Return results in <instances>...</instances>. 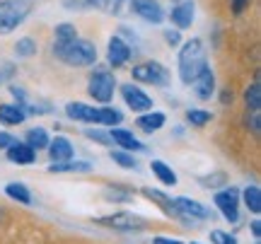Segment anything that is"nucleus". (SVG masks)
<instances>
[{
  "instance_id": "1",
  "label": "nucleus",
  "mask_w": 261,
  "mask_h": 244,
  "mask_svg": "<svg viewBox=\"0 0 261 244\" xmlns=\"http://www.w3.org/2000/svg\"><path fill=\"white\" fill-rule=\"evenodd\" d=\"M54 53L56 58H61L65 66H73V68H85V66H92L97 61V48H94L92 41L87 39H73V41H56L54 46Z\"/></svg>"
},
{
  "instance_id": "2",
  "label": "nucleus",
  "mask_w": 261,
  "mask_h": 244,
  "mask_svg": "<svg viewBox=\"0 0 261 244\" xmlns=\"http://www.w3.org/2000/svg\"><path fill=\"white\" fill-rule=\"evenodd\" d=\"M205 68V46L201 39L187 41L179 51V77L184 85H191Z\"/></svg>"
},
{
  "instance_id": "3",
  "label": "nucleus",
  "mask_w": 261,
  "mask_h": 244,
  "mask_svg": "<svg viewBox=\"0 0 261 244\" xmlns=\"http://www.w3.org/2000/svg\"><path fill=\"white\" fill-rule=\"evenodd\" d=\"M29 10H32L29 0H3L0 3V37L12 34L24 22Z\"/></svg>"
},
{
  "instance_id": "4",
  "label": "nucleus",
  "mask_w": 261,
  "mask_h": 244,
  "mask_svg": "<svg viewBox=\"0 0 261 244\" xmlns=\"http://www.w3.org/2000/svg\"><path fill=\"white\" fill-rule=\"evenodd\" d=\"M114 90H116V77L109 73V70H94L92 75H90V85H87V92L90 97H94L97 102L102 104H109L114 97Z\"/></svg>"
},
{
  "instance_id": "5",
  "label": "nucleus",
  "mask_w": 261,
  "mask_h": 244,
  "mask_svg": "<svg viewBox=\"0 0 261 244\" xmlns=\"http://www.w3.org/2000/svg\"><path fill=\"white\" fill-rule=\"evenodd\" d=\"M97 223L104 227H112V230H119V232H140L148 227V220L140 215H133V213H114V215H104L97 218Z\"/></svg>"
},
{
  "instance_id": "6",
  "label": "nucleus",
  "mask_w": 261,
  "mask_h": 244,
  "mask_svg": "<svg viewBox=\"0 0 261 244\" xmlns=\"http://www.w3.org/2000/svg\"><path fill=\"white\" fill-rule=\"evenodd\" d=\"M172 213H174V218L184 220V223H189V220H205V218L211 215L208 208L201 206L194 198H187V196L172 198Z\"/></svg>"
},
{
  "instance_id": "7",
  "label": "nucleus",
  "mask_w": 261,
  "mask_h": 244,
  "mask_svg": "<svg viewBox=\"0 0 261 244\" xmlns=\"http://www.w3.org/2000/svg\"><path fill=\"white\" fill-rule=\"evenodd\" d=\"M133 80L165 87V85L169 83V73L162 63H158V61H148V63H140V66L133 68Z\"/></svg>"
},
{
  "instance_id": "8",
  "label": "nucleus",
  "mask_w": 261,
  "mask_h": 244,
  "mask_svg": "<svg viewBox=\"0 0 261 244\" xmlns=\"http://www.w3.org/2000/svg\"><path fill=\"white\" fill-rule=\"evenodd\" d=\"M215 208L225 215L227 223H237L240 220V194L237 188H225V191H218L213 196Z\"/></svg>"
},
{
  "instance_id": "9",
  "label": "nucleus",
  "mask_w": 261,
  "mask_h": 244,
  "mask_svg": "<svg viewBox=\"0 0 261 244\" xmlns=\"http://www.w3.org/2000/svg\"><path fill=\"white\" fill-rule=\"evenodd\" d=\"M121 97L123 102L128 104V109H133V112H150L152 109V99L140 87H136V85H123Z\"/></svg>"
},
{
  "instance_id": "10",
  "label": "nucleus",
  "mask_w": 261,
  "mask_h": 244,
  "mask_svg": "<svg viewBox=\"0 0 261 244\" xmlns=\"http://www.w3.org/2000/svg\"><path fill=\"white\" fill-rule=\"evenodd\" d=\"M133 56V48L123 41L121 37H112L109 39V51H107V58H109V66L112 68H121L126 66Z\"/></svg>"
},
{
  "instance_id": "11",
  "label": "nucleus",
  "mask_w": 261,
  "mask_h": 244,
  "mask_svg": "<svg viewBox=\"0 0 261 244\" xmlns=\"http://www.w3.org/2000/svg\"><path fill=\"white\" fill-rule=\"evenodd\" d=\"M90 8H99L107 15L114 17H126L130 10H133V0H85Z\"/></svg>"
},
{
  "instance_id": "12",
  "label": "nucleus",
  "mask_w": 261,
  "mask_h": 244,
  "mask_svg": "<svg viewBox=\"0 0 261 244\" xmlns=\"http://www.w3.org/2000/svg\"><path fill=\"white\" fill-rule=\"evenodd\" d=\"M133 12L152 24H160L165 19V12H162L158 0H133Z\"/></svg>"
},
{
  "instance_id": "13",
  "label": "nucleus",
  "mask_w": 261,
  "mask_h": 244,
  "mask_svg": "<svg viewBox=\"0 0 261 244\" xmlns=\"http://www.w3.org/2000/svg\"><path fill=\"white\" fill-rule=\"evenodd\" d=\"M65 114L75 119V121H85V123H99V109H94L90 104L83 102H68L65 104Z\"/></svg>"
},
{
  "instance_id": "14",
  "label": "nucleus",
  "mask_w": 261,
  "mask_h": 244,
  "mask_svg": "<svg viewBox=\"0 0 261 244\" xmlns=\"http://www.w3.org/2000/svg\"><path fill=\"white\" fill-rule=\"evenodd\" d=\"M191 87H194V92L198 99H211V94L215 92V75L213 70L205 66L201 73H198V77H196L194 83H191Z\"/></svg>"
},
{
  "instance_id": "15",
  "label": "nucleus",
  "mask_w": 261,
  "mask_h": 244,
  "mask_svg": "<svg viewBox=\"0 0 261 244\" xmlns=\"http://www.w3.org/2000/svg\"><path fill=\"white\" fill-rule=\"evenodd\" d=\"M109 138H112V143H116V145L123 148L126 152H130V150L143 152L145 150V145H143L130 131H126V128H112V131H109Z\"/></svg>"
},
{
  "instance_id": "16",
  "label": "nucleus",
  "mask_w": 261,
  "mask_h": 244,
  "mask_svg": "<svg viewBox=\"0 0 261 244\" xmlns=\"http://www.w3.org/2000/svg\"><path fill=\"white\" fill-rule=\"evenodd\" d=\"M48 155L54 162H65L73 160V145L65 135H56L54 141H48Z\"/></svg>"
},
{
  "instance_id": "17",
  "label": "nucleus",
  "mask_w": 261,
  "mask_h": 244,
  "mask_svg": "<svg viewBox=\"0 0 261 244\" xmlns=\"http://www.w3.org/2000/svg\"><path fill=\"white\" fill-rule=\"evenodd\" d=\"M194 15H196V5L191 0H184V3H179L177 8L172 10V22L179 29H189L191 22H194Z\"/></svg>"
},
{
  "instance_id": "18",
  "label": "nucleus",
  "mask_w": 261,
  "mask_h": 244,
  "mask_svg": "<svg viewBox=\"0 0 261 244\" xmlns=\"http://www.w3.org/2000/svg\"><path fill=\"white\" fill-rule=\"evenodd\" d=\"M5 152H8V160L10 162L22 165V167H24V165H32V162H34V157H37V155H34V150L29 148L27 143H17V141L12 143Z\"/></svg>"
},
{
  "instance_id": "19",
  "label": "nucleus",
  "mask_w": 261,
  "mask_h": 244,
  "mask_svg": "<svg viewBox=\"0 0 261 244\" xmlns=\"http://www.w3.org/2000/svg\"><path fill=\"white\" fill-rule=\"evenodd\" d=\"M165 121H167V116H165L162 112H145V114H140L138 119H136L138 128L140 131H145V133L160 131V128L165 126Z\"/></svg>"
},
{
  "instance_id": "20",
  "label": "nucleus",
  "mask_w": 261,
  "mask_h": 244,
  "mask_svg": "<svg viewBox=\"0 0 261 244\" xmlns=\"http://www.w3.org/2000/svg\"><path fill=\"white\" fill-rule=\"evenodd\" d=\"M27 119V114L22 106L17 104H0V123L5 126H19V123Z\"/></svg>"
},
{
  "instance_id": "21",
  "label": "nucleus",
  "mask_w": 261,
  "mask_h": 244,
  "mask_svg": "<svg viewBox=\"0 0 261 244\" xmlns=\"http://www.w3.org/2000/svg\"><path fill=\"white\" fill-rule=\"evenodd\" d=\"M150 169H152V174L165 184V186H174L177 184V174L172 172V167H169L167 162H162V160H152L150 162Z\"/></svg>"
},
{
  "instance_id": "22",
  "label": "nucleus",
  "mask_w": 261,
  "mask_h": 244,
  "mask_svg": "<svg viewBox=\"0 0 261 244\" xmlns=\"http://www.w3.org/2000/svg\"><path fill=\"white\" fill-rule=\"evenodd\" d=\"M92 165L85 160H65V162H54V165H48V172L51 174H61V172H90Z\"/></svg>"
},
{
  "instance_id": "23",
  "label": "nucleus",
  "mask_w": 261,
  "mask_h": 244,
  "mask_svg": "<svg viewBox=\"0 0 261 244\" xmlns=\"http://www.w3.org/2000/svg\"><path fill=\"white\" fill-rule=\"evenodd\" d=\"M242 201H244V206H247L249 213H254V215H259L261 213V188L256 186V184H252V186L244 188Z\"/></svg>"
},
{
  "instance_id": "24",
  "label": "nucleus",
  "mask_w": 261,
  "mask_h": 244,
  "mask_svg": "<svg viewBox=\"0 0 261 244\" xmlns=\"http://www.w3.org/2000/svg\"><path fill=\"white\" fill-rule=\"evenodd\" d=\"M244 102H247V109H249V112H259L261 109V83H259V77L247 87V92H244Z\"/></svg>"
},
{
  "instance_id": "25",
  "label": "nucleus",
  "mask_w": 261,
  "mask_h": 244,
  "mask_svg": "<svg viewBox=\"0 0 261 244\" xmlns=\"http://www.w3.org/2000/svg\"><path fill=\"white\" fill-rule=\"evenodd\" d=\"M5 194H8L12 201H19V203H24V206L32 203V194H29V188L24 186V184H19V181L8 184V186H5Z\"/></svg>"
},
{
  "instance_id": "26",
  "label": "nucleus",
  "mask_w": 261,
  "mask_h": 244,
  "mask_svg": "<svg viewBox=\"0 0 261 244\" xmlns=\"http://www.w3.org/2000/svg\"><path fill=\"white\" fill-rule=\"evenodd\" d=\"M48 133L44 131V128H32V131H27V145L32 148V150H44V148H48Z\"/></svg>"
},
{
  "instance_id": "27",
  "label": "nucleus",
  "mask_w": 261,
  "mask_h": 244,
  "mask_svg": "<svg viewBox=\"0 0 261 244\" xmlns=\"http://www.w3.org/2000/svg\"><path fill=\"white\" fill-rule=\"evenodd\" d=\"M104 198L114 201V203H128V201H133V191L126 186H107L104 188Z\"/></svg>"
},
{
  "instance_id": "28",
  "label": "nucleus",
  "mask_w": 261,
  "mask_h": 244,
  "mask_svg": "<svg viewBox=\"0 0 261 244\" xmlns=\"http://www.w3.org/2000/svg\"><path fill=\"white\" fill-rule=\"evenodd\" d=\"M143 196L150 198V201H155V206H160L167 215H174V213H172V198L165 196L162 191H158V188H143Z\"/></svg>"
},
{
  "instance_id": "29",
  "label": "nucleus",
  "mask_w": 261,
  "mask_h": 244,
  "mask_svg": "<svg viewBox=\"0 0 261 244\" xmlns=\"http://www.w3.org/2000/svg\"><path fill=\"white\" fill-rule=\"evenodd\" d=\"M15 53H17L19 58H32L34 53H37V41L29 37H22L17 39V44H15Z\"/></svg>"
},
{
  "instance_id": "30",
  "label": "nucleus",
  "mask_w": 261,
  "mask_h": 244,
  "mask_svg": "<svg viewBox=\"0 0 261 244\" xmlns=\"http://www.w3.org/2000/svg\"><path fill=\"white\" fill-rule=\"evenodd\" d=\"M123 121V114L112 109V106H99V123L102 126H116Z\"/></svg>"
},
{
  "instance_id": "31",
  "label": "nucleus",
  "mask_w": 261,
  "mask_h": 244,
  "mask_svg": "<svg viewBox=\"0 0 261 244\" xmlns=\"http://www.w3.org/2000/svg\"><path fill=\"white\" fill-rule=\"evenodd\" d=\"M201 186L203 188H218V186H225L227 184V174L225 172H213V174H208V177H201Z\"/></svg>"
},
{
  "instance_id": "32",
  "label": "nucleus",
  "mask_w": 261,
  "mask_h": 244,
  "mask_svg": "<svg viewBox=\"0 0 261 244\" xmlns=\"http://www.w3.org/2000/svg\"><path fill=\"white\" fill-rule=\"evenodd\" d=\"M112 160L123 169H136V157L126 150H112Z\"/></svg>"
},
{
  "instance_id": "33",
  "label": "nucleus",
  "mask_w": 261,
  "mask_h": 244,
  "mask_svg": "<svg viewBox=\"0 0 261 244\" xmlns=\"http://www.w3.org/2000/svg\"><path fill=\"white\" fill-rule=\"evenodd\" d=\"M187 121L191 123V126H205V123H211V112H203V109H189Z\"/></svg>"
},
{
  "instance_id": "34",
  "label": "nucleus",
  "mask_w": 261,
  "mask_h": 244,
  "mask_svg": "<svg viewBox=\"0 0 261 244\" xmlns=\"http://www.w3.org/2000/svg\"><path fill=\"white\" fill-rule=\"evenodd\" d=\"M73 39H77V32H75L73 24H68V22L58 24L56 27V41H73Z\"/></svg>"
},
{
  "instance_id": "35",
  "label": "nucleus",
  "mask_w": 261,
  "mask_h": 244,
  "mask_svg": "<svg viewBox=\"0 0 261 244\" xmlns=\"http://www.w3.org/2000/svg\"><path fill=\"white\" fill-rule=\"evenodd\" d=\"M211 242L213 244H237V237L230 235V232H223V230H213V232H211Z\"/></svg>"
},
{
  "instance_id": "36",
  "label": "nucleus",
  "mask_w": 261,
  "mask_h": 244,
  "mask_svg": "<svg viewBox=\"0 0 261 244\" xmlns=\"http://www.w3.org/2000/svg\"><path fill=\"white\" fill-rule=\"evenodd\" d=\"M85 135H87L90 141L102 143V145H114V143H112V138H109V133L99 131V128H87V131H85Z\"/></svg>"
},
{
  "instance_id": "37",
  "label": "nucleus",
  "mask_w": 261,
  "mask_h": 244,
  "mask_svg": "<svg viewBox=\"0 0 261 244\" xmlns=\"http://www.w3.org/2000/svg\"><path fill=\"white\" fill-rule=\"evenodd\" d=\"M15 75H17V66H12V63H0V85L10 83Z\"/></svg>"
},
{
  "instance_id": "38",
  "label": "nucleus",
  "mask_w": 261,
  "mask_h": 244,
  "mask_svg": "<svg viewBox=\"0 0 261 244\" xmlns=\"http://www.w3.org/2000/svg\"><path fill=\"white\" fill-rule=\"evenodd\" d=\"M261 123V119H259V112H252V116H247V126H252V131L254 133H259V126Z\"/></svg>"
},
{
  "instance_id": "39",
  "label": "nucleus",
  "mask_w": 261,
  "mask_h": 244,
  "mask_svg": "<svg viewBox=\"0 0 261 244\" xmlns=\"http://www.w3.org/2000/svg\"><path fill=\"white\" fill-rule=\"evenodd\" d=\"M15 143V138L10 135V133H5V131H0V150H8L10 145Z\"/></svg>"
},
{
  "instance_id": "40",
  "label": "nucleus",
  "mask_w": 261,
  "mask_h": 244,
  "mask_svg": "<svg viewBox=\"0 0 261 244\" xmlns=\"http://www.w3.org/2000/svg\"><path fill=\"white\" fill-rule=\"evenodd\" d=\"M232 3V12L234 15H242L244 10H247V5H249V0H230Z\"/></svg>"
},
{
  "instance_id": "41",
  "label": "nucleus",
  "mask_w": 261,
  "mask_h": 244,
  "mask_svg": "<svg viewBox=\"0 0 261 244\" xmlns=\"http://www.w3.org/2000/svg\"><path fill=\"white\" fill-rule=\"evenodd\" d=\"M165 39H167L169 46H177V44H179V32H172V29H167V32H165Z\"/></svg>"
},
{
  "instance_id": "42",
  "label": "nucleus",
  "mask_w": 261,
  "mask_h": 244,
  "mask_svg": "<svg viewBox=\"0 0 261 244\" xmlns=\"http://www.w3.org/2000/svg\"><path fill=\"white\" fill-rule=\"evenodd\" d=\"M152 244H181L179 239H169V237H155Z\"/></svg>"
},
{
  "instance_id": "43",
  "label": "nucleus",
  "mask_w": 261,
  "mask_h": 244,
  "mask_svg": "<svg viewBox=\"0 0 261 244\" xmlns=\"http://www.w3.org/2000/svg\"><path fill=\"white\" fill-rule=\"evenodd\" d=\"M252 235H254V239H261V223L259 220L252 223Z\"/></svg>"
},
{
  "instance_id": "44",
  "label": "nucleus",
  "mask_w": 261,
  "mask_h": 244,
  "mask_svg": "<svg viewBox=\"0 0 261 244\" xmlns=\"http://www.w3.org/2000/svg\"><path fill=\"white\" fill-rule=\"evenodd\" d=\"M227 102H232V94H230V92H223V104H227Z\"/></svg>"
},
{
  "instance_id": "45",
  "label": "nucleus",
  "mask_w": 261,
  "mask_h": 244,
  "mask_svg": "<svg viewBox=\"0 0 261 244\" xmlns=\"http://www.w3.org/2000/svg\"><path fill=\"white\" fill-rule=\"evenodd\" d=\"M194 244H198V242H194Z\"/></svg>"
}]
</instances>
